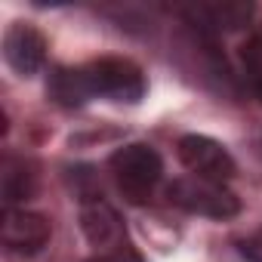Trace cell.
<instances>
[{"mask_svg":"<svg viewBox=\"0 0 262 262\" xmlns=\"http://www.w3.org/2000/svg\"><path fill=\"white\" fill-rule=\"evenodd\" d=\"M176 155L182 161V167L198 176V179H207V182H219L225 185L231 176H234V158L228 155V148L210 136H182L179 145H176Z\"/></svg>","mask_w":262,"mask_h":262,"instance_id":"obj_4","label":"cell"},{"mask_svg":"<svg viewBox=\"0 0 262 262\" xmlns=\"http://www.w3.org/2000/svg\"><path fill=\"white\" fill-rule=\"evenodd\" d=\"M90 262H108V259H102V256H99V259H90Z\"/></svg>","mask_w":262,"mask_h":262,"instance_id":"obj_12","label":"cell"},{"mask_svg":"<svg viewBox=\"0 0 262 262\" xmlns=\"http://www.w3.org/2000/svg\"><path fill=\"white\" fill-rule=\"evenodd\" d=\"M0 191H4V204L16 207L28 201L37 191V173L25 158H4V170H0Z\"/></svg>","mask_w":262,"mask_h":262,"instance_id":"obj_9","label":"cell"},{"mask_svg":"<svg viewBox=\"0 0 262 262\" xmlns=\"http://www.w3.org/2000/svg\"><path fill=\"white\" fill-rule=\"evenodd\" d=\"M80 80H83L86 99L102 96L111 102H139L145 96L142 68L120 56H105V59L80 65Z\"/></svg>","mask_w":262,"mask_h":262,"instance_id":"obj_2","label":"cell"},{"mask_svg":"<svg viewBox=\"0 0 262 262\" xmlns=\"http://www.w3.org/2000/svg\"><path fill=\"white\" fill-rule=\"evenodd\" d=\"M241 65H244V77H247L250 90L262 102V28L253 31L247 37V43L241 47Z\"/></svg>","mask_w":262,"mask_h":262,"instance_id":"obj_10","label":"cell"},{"mask_svg":"<svg viewBox=\"0 0 262 262\" xmlns=\"http://www.w3.org/2000/svg\"><path fill=\"white\" fill-rule=\"evenodd\" d=\"M80 228H83L86 241L96 250H102V259H111L114 253L129 247L126 244V228H123L117 210L102 198H93V201L80 204Z\"/></svg>","mask_w":262,"mask_h":262,"instance_id":"obj_5","label":"cell"},{"mask_svg":"<svg viewBox=\"0 0 262 262\" xmlns=\"http://www.w3.org/2000/svg\"><path fill=\"white\" fill-rule=\"evenodd\" d=\"M167 198L182 207L185 213H194V216H210V219H231L237 216L241 210V201L219 182H207V179H198V176H185V179H176L170 188H167Z\"/></svg>","mask_w":262,"mask_h":262,"instance_id":"obj_3","label":"cell"},{"mask_svg":"<svg viewBox=\"0 0 262 262\" xmlns=\"http://www.w3.org/2000/svg\"><path fill=\"white\" fill-rule=\"evenodd\" d=\"M185 16L194 28L219 34V31H237L241 25H247L253 16V7L241 4V0H204V4L185 7Z\"/></svg>","mask_w":262,"mask_h":262,"instance_id":"obj_8","label":"cell"},{"mask_svg":"<svg viewBox=\"0 0 262 262\" xmlns=\"http://www.w3.org/2000/svg\"><path fill=\"white\" fill-rule=\"evenodd\" d=\"M111 167V176H114V185L117 191L129 201V204H145L151 201L161 176H164V164H161V155L145 145V142H129L123 148H117L108 161Z\"/></svg>","mask_w":262,"mask_h":262,"instance_id":"obj_1","label":"cell"},{"mask_svg":"<svg viewBox=\"0 0 262 262\" xmlns=\"http://www.w3.org/2000/svg\"><path fill=\"white\" fill-rule=\"evenodd\" d=\"M53 228H50V219L40 216V213H31V210H16V207H7L4 210V225H0V237H4V247L10 253H19V256H34L47 247Z\"/></svg>","mask_w":262,"mask_h":262,"instance_id":"obj_6","label":"cell"},{"mask_svg":"<svg viewBox=\"0 0 262 262\" xmlns=\"http://www.w3.org/2000/svg\"><path fill=\"white\" fill-rule=\"evenodd\" d=\"M241 256L247 262H262V228H256L250 237L241 241Z\"/></svg>","mask_w":262,"mask_h":262,"instance_id":"obj_11","label":"cell"},{"mask_svg":"<svg viewBox=\"0 0 262 262\" xmlns=\"http://www.w3.org/2000/svg\"><path fill=\"white\" fill-rule=\"evenodd\" d=\"M4 59L19 77H31L47 62V40L28 22H13L4 34Z\"/></svg>","mask_w":262,"mask_h":262,"instance_id":"obj_7","label":"cell"}]
</instances>
